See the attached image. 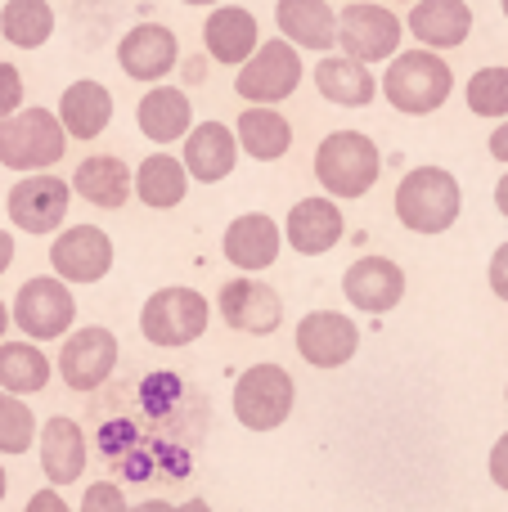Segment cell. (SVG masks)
Listing matches in <instances>:
<instances>
[{
    "mask_svg": "<svg viewBox=\"0 0 508 512\" xmlns=\"http://www.w3.org/2000/svg\"><path fill=\"white\" fill-rule=\"evenodd\" d=\"M495 207H500V216L508 221V171H504V180L495 185Z\"/></svg>",
    "mask_w": 508,
    "mask_h": 512,
    "instance_id": "obj_41",
    "label": "cell"
},
{
    "mask_svg": "<svg viewBox=\"0 0 508 512\" xmlns=\"http://www.w3.org/2000/svg\"><path fill=\"white\" fill-rule=\"evenodd\" d=\"M234 135H239V149L257 162H279L293 149V126H288V117L266 104H248V113H239Z\"/></svg>",
    "mask_w": 508,
    "mask_h": 512,
    "instance_id": "obj_29",
    "label": "cell"
},
{
    "mask_svg": "<svg viewBox=\"0 0 508 512\" xmlns=\"http://www.w3.org/2000/svg\"><path fill=\"white\" fill-rule=\"evenodd\" d=\"M23 95H27L23 72H18L14 63H0V122H5V117H14L18 108H23Z\"/></svg>",
    "mask_w": 508,
    "mask_h": 512,
    "instance_id": "obj_35",
    "label": "cell"
},
{
    "mask_svg": "<svg viewBox=\"0 0 508 512\" xmlns=\"http://www.w3.org/2000/svg\"><path fill=\"white\" fill-rule=\"evenodd\" d=\"M279 248H284V230L270 221L266 212H248L239 221H230L221 239V252L230 265H239L243 274H261L279 261Z\"/></svg>",
    "mask_w": 508,
    "mask_h": 512,
    "instance_id": "obj_19",
    "label": "cell"
},
{
    "mask_svg": "<svg viewBox=\"0 0 508 512\" xmlns=\"http://www.w3.org/2000/svg\"><path fill=\"white\" fill-rule=\"evenodd\" d=\"M59 122L68 140H99L113 122V95L99 81H72L59 95Z\"/></svg>",
    "mask_w": 508,
    "mask_h": 512,
    "instance_id": "obj_26",
    "label": "cell"
},
{
    "mask_svg": "<svg viewBox=\"0 0 508 512\" xmlns=\"http://www.w3.org/2000/svg\"><path fill=\"white\" fill-rule=\"evenodd\" d=\"M311 77H315V90H320L329 104H342V108H365V104H374V95H378V81L369 77V68L347 59V54H324Z\"/></svg>",
    "mask_w": 508,
    "mask_h": 512,
    "instance_id": "obj_27",
    "label": "cell"
},
{
    "mask_svg": "<svg viewBox=\"0 0 508 512\" xmlns=\"http://www.w3.org/2000/svg\"><path fill=\"white\" fill-rule=\"evenodd\" d=\"M5 495H9V477H5V468H0V504H5Z\"/></svg>",
    "mask_w": 508,
    "mask_h": 512,
    "instance_id": "obj_46",
    "label": "cell"
},
{
    "mask_svg": "<svg viewBox=\"0 0 508 512\" xmlns=\"http://www.w3.org/2000/svg\"><path fill=\"white\" fill-rule=\"evenodd\" d=\"M180 5H198V9H216L221 0H180Z\"/></svg>",
    "mask_w": 508,
    "mask_h": 512,
    "instance_id": "obj_45",
    "label": "cell"
},
{
    "mask_svg": "<svg viewBox=\"0 0 508 512\" xmlns=\"http://www.w3.org/2000/svg\"><path fill=\"white\" fill-rule=\"evenodd\" d=\"M54 364L45 360V351L36 342H0V387L14 396H32L45 391Z\"/></svg>",
    "mask_w": 508,
    "mask_h": 512,
    "instance_id": "obj_30",
    "label": "cell"
},
{
    "mask_svg": "<svg viewBox=\"0 0 508 512\" xmlns=\"http://www.w3.org/2000/svg\"><path fill=\"white\" fill-rule=\"evenodd\" d=\"M401 36L405 23L392 14L387 5H369V0H356L338 14V50L356 63H392L401 54Z\"/></svg>",
    "mask_w": 508,
    "mask_h": 512,
    "instance_id": "obj_8",
    "label": "cell"
},
{
    "mask_svg": "<svg viewBox=\"0 0 508 512\" xmlns=\"http://www.w3.org/2000/svg\"><path fill=\"white\" fill-rule=\"evenodd\" d=\"M239 135L225 122H198L194 131L185 135V171L203 185H216L225 180L234 167H239Z\"/></svg>",
    "mask_w": 508,
    "mask_h": 512,
    "instance_id": "obj_20",
    "label": "cell"
},
{
    "mask_svg": "<svg viewBox=\"0 0 508 512\" xmlns=\"http://www.w3.org/2000/svg\"><path fill=\"white\" fill-rule=\"evenodd\" d=\"M216 310H221V319L234 333H252V337H270L284 324V297L270 283L252 279V274H239V279L225 283L221 297H216Z\"/></svg>",
    "mask_w": 508,
    "mask_h": 512,
    "instance_id": "obj_13",
    "label": "cell"
},
{
    "mask_svg": "<svg viewBox=\"0 0 508 512\" xmlns=\"http://www.w3.org/2000/svg\"><path fill=\"white\" fill-rule=\"evenodd\" d=\"M9 265H14V234L0 230V274H5Z\"/></svg>",
    "mask_w": 508,
    "mask_h": 512,
    "instance_id": "obj_40",
    "label": "cell"
},
{
    "mask_svg": "<svg viewBox=\"0 0 508 512\" xmlns=\"http://www.w3.org/2000/svg\"><path fill=\"white\" fill-rule=\"evenodd\" d=\"M468 113L477 117H504L508 113V68L500 63H491V68H477L473 77H468Z\"/></svg>",
    "mask_w": 508,
    "mask_h": 512,
    "instance_id": "obj_33",
    "label": "cell"
},
{
    "mask_svg": "<svg viewBox=\"0 0 508 512\" xmlns=\"http://www.w3.org/2000/svg\"><path fill=\"white\" fill-rule=\"evenodd\" d=\"M203 45L216 63H225V68H243V63L261 50V27H257V18H252V9L216 5L203 23Z\"/></svg>",
    "mask_w": 508,
    "mask_h": 512,
    "instance_id": "obj_18",
    "label": "cell"
},
{
    "mask_svg": "<svg viewBox=\"0 0 508 512\" xmlns=\"http://www.w3.org/2000/svg\"><path fill=\"white\" fill-rule=\"evenodd\" d=\"M68 203H72V180H59L50 171L23 176L9 189V221L23 234H54L68 221Z\"/></svg>",
    "mask_w": 508,
    "mask_h": 512,
    "instance_id": "obj_10",
    "label": "cell"
},
{
    "mask_svg": "<svg viewBox=\"0 0 508 512\" xmlns=\"http://www.w3.org/2000/svg\"><path fill=\"white\" fill-rule=\"evenodd\" d=\"M401 5H414V0H401Z\"/></svg>",
    "mask_w": 508,
    "mask_h": 512,
    "instance_id": "obj_48",
    "label": "cell"
},
{
    "mask_svg": "<svg viewBox=\"0 0 508 512\" xmlns=\"http://www.w3.org/2000/svg\"><path fill=\"white\" fill-rule=\"evenodd\" d=\"M131 512H176V504H167V499H144V504Z\"/></svg>",
    "mask_w": 508,
    "mask_h": 512,
    "instance_id": "obj_42",
    "label": "cell"
},
{
    "mask_svg": "<svg viewBox=\"0 0 508 512\" xmlns=\"http://www.w3.org/2000/svg\"><path fill=\"white\" fill-rule=\"evenodd\" d=\"M189 194V171L180 158H171V153H149V158L135 167V198H140L144 207H153V212H171V207H180Z\"/></svg>",
    "mask_w": 508,
    "mask_h": 512,
    "instance_id": "obj_28",
    "label": "cell"
},
{
    "mask_svg": "<svg viewBox=\"0 0 508 512\" xmlns=\"http://www.w3.org/2000/svg\"><path fill=\"white\" fill-rule=\"evenodd\" d=\"M63 153H68V131L50 108H18L0 122V167L18 176L50 171L54 162H63Z\"/></svg>",
    "mask_w": 508,
    "mask_h": 512,
    "instance_id": "obj_3",
    "label": "cell"
},
{
    "mask_svg": "<svg viewBox=\"0 0 508 512\" xmlns=\"http://www.w3.org/2000/svg\"><path fill=\"white\" fill-rule=\"evenodd\" d=\"M50 265L63 283H99L113 270V239L99 225H72L54 234Z\"/></svg>",
    "mask_w": 508,
    "mask_h": 512,
    "instance_id": "obj_14",
    "label": "cell"
},
{
    "mask_svg": "<svg viewBox=\"0 0 508 512\" xmlns=\"http://www.w3.org/2000/svg\"><path fill=\"white\" fill-rule=\"evenodd\" d=\"M86 436H81V427L72 423V418L54 414L50 423L41 427V472L50 477V486H72V481L86 472Z\"/></svg>",
    "mask_w": 508,
    "mask_h": 512,
    "instance_id": "obj_23",
    "label": "cell"
},
{
    "mask_svg": "<svg viewBox=\"0 0 508 512\" xmlns=\"http://www.w3.org/2000/svg\"><path fill=\"white\" fill-rule=\"evenodd\" d=\"M81 512H131V504H126L122 486L95 481V486H86V495H81Z\"/></svg>",
    "mask_w": 508,
    "mask_h": 512,
    "instance_id": "obj_34",
    "label": "cell"
},
{
    "mask_svg": "<svg viewBox=\"0 0 508 512\" xmlns=\"http://www.w3.org/2000/svg\"><path fill=\"white\" fill-rule=\"evenodd\" d=\"M180 59V41L171 27L162 23H135L131 32L117 41V63L131 81H162L171 77Z\"/></svg>",
    "mask_w": 508,
    "mask_h": 512,
    "instance_id": "obj_16",
    "label": "cell"
},
{
    "mask_svg": "<svg viewBox=\"0 0 508 512\" xmlns=\"http://www.w3.org/2000/svg\"><path fill=\"white\" fill-rule=\"evenodd\" d=\"M455 90V72L450 63L441 59L437 50H401L383 72V95L396 113H410V117H428L437 113L441 104L450 99Z\"/></svg>",
    "mask_w": 508,
    "mask_h": 512,
    "instance_id": "obj_1",
    "label": "cell"
},
{
    "mask_svg": "<svg viewBox=\"0 0 508 512\" xmlns=\"http://www.w3.org/2000/svg\"><path fill=\"white\" fill-rule=\"evenodd\" d=\"M59 378L68 382L72 391H95L113 378L117 369V337L113 328L95 324V328H77L72 337H63L59 346Z\"/></svg>",
    "mask_w": 508,
    "mask_h": 512,
    "instance_id": "obj_11",
    "label": "cell"
},
{
    "mask_svg": "<svg viewBox=\"0 0 508 512\" xmlns=\"http://www.w3.org/2000/svg\"><path fill=\"white\" fill-rule=\"evenodd\" d=\"M23 512H72V508H68V499H63L59 490L50 486V490H36V495L27 499V508H23Z\"/></svg>",
    "mask_w": 508,
    "mask_h": 512,
    "instance_id": "obj_38",
    "label": "cell"
},
{
    "mask_svg": "<svg viewBox=\"0 0 508 512\" xmlns=\"http://www.w3.org/2000/svg\"><path fill=\"white\" fill-rule=\"evenodd\" d=\"M275 23H279V36L293 41L297 50L329 54L338 45V14H333L329 0H279Z\"/></svg>",
    "mask_w": 508,
    "mask_h": 512,
    "instance_id": "obj_22",
    "label": "cell"
},
{
    "mask_svg": "<svg viewBox=\"0 0 508 512\" xmlns=\"http://www.w3.org/2000/svg\"><path fill=\"white\" fill-rule=\"evenodd\" d=\"M504 396H508V387H504Z\"/></svg>",
    "mask_w": 508,
    "mask_h": 512,
    "instance_id": "obj_49",
    "label": "cell"
},
{
    "mask_svg": "<svg viewBox=\"0 0 508 512\" xmlns=\"http://www.w3.org/2000/svg\"><path fill=\"white\" fill-rule=\"evenodd\" d=\"M0 36L9 45H18V50H41L54 36V5L50 0H5Z\"/></svg>",
    "mask_w": 508,
    "mask_h": 512,
    "instance_id": "obj_31",
    "label": "cell"
},
{
    "mask_svg": "<svg viewBox=\"0 0 508 512\" xmlns=\"http://www.w3.org/2000/svg\"><path fill=\"white\" fill-rule=\"evenodd\" d=\"M405 27L414 32V41L423 50H455L473 32V9L464 0H414Z\"/></svg>",
    "mask_w": 508,
    "mask_h": 512,
    "instance_id": "obj_21",
    "label": "cell"
},
{
    "mask_svg": "<svg viewBox=\"0 0 508 512\" xmlns=\"http://www.w3.org/2000/svg\"><path fill=\"white\" fill-rule=\"evenodd\" d=\"M212 324V306L203 292L194 288H158L140 310V333L144 342L162 346V351H180L194 346Z\"/></svg>",
    "mask_w": 508,
    "mask_h": 512,
    "instance_id": "obj_5",
    "label": "cell"
},
{
    "mask_svg": "<svg viewBox=\"0 0 508 512\" xmlns=\"http://www.w3.org/2000/svg\"><path fill=\"white\" fill-rule=\"evenodd\" d=\"M72 189H77V198H86L90 207L117 212V207H126V198L135 194V171L126 167L122 158H113V153H95V158H86L77 167Z\"/></svg>",
    "mask_w": 508,
    "mask_h": 512,
    "instance_id": "obj_25",
    "label": "cell"
},
{
    "mask_svg": "<svg viewBox=\"0 0 508 512\" xmlns=\"http://www.w3.org/2000/svg\"><path fill=\"white\" fill-rule=\"evenodd\" d=\"M9 324H14V310L0 301V342H5V333H9Z\"/></svg>",
    "mask_w": 508,
    "mask_h": 512,
    "instance_id": "obj_43",
    "label": "cell"
},
{
    "mask_svg": "<svg viewBox=\"0 0 508 512\" xmlns=\"http://www.w3.org/2000/svg\"><path fill=\"white\" fill-rule=\"evenodd\" d=\"M176 512H212V508H207V499H189V504H180Z\"/></svg>",
    "mask_w": 508,
    "mask_h": 512,
    "instance_id": "obj_44",
    "label": "cell"
},
{
    "mask_svg": "<svg viewBox=\"0 0 508 512\" xmlns=\"http://www.w3.org/2000/svg\"><path fill=\"white\" fill-rule=\"evenodd\" d=\"M306 68H302V54H297L293 41H261V50L252 54L248 63L239 68L234 77V90H239L243 104H266L275 108L279 99H288L297 86H302Z\"/></svg>",
    "mask_w": 508,
    "mask_h": 512,
    "instance_id": "obj_9",
    "label": "cell"
},
{
    "mask_svg": "<svg viewBox=\"0 0 508 512\" xmlns=\"http://www.w3.org/2000/svg\"><path fill=\"white\" fill-rule=\"evenodd\" d=\"M297 400V382L288 378L284 364H252L234 382V418L248 432H275L288 423Z\"/></svg>",
    "mask_w": 508,
    "mask_h": 512,
    "instance_id": "obj_6",
    "label": "cell"
},
{
    "mask_svg": "<svg viewBox=\"0 0 508 512\" xmlns=\"http://www.w3.org/2000/svg\"><path fill=\"white\" fill-rule=\"evenodd\" d=\"M135 126L144 131V140L153 144H176L194 131V108H189V95L176 86H153L149 95L135 108Z\"/></svg>",
    "mask_w": 508,
    "mask_h": 512,
    "instance_id": "obj_24",
    "label": "cell"
},
{
    "mask_svg": "<svg viewBox=\"0 0 508 512\" xmlns=\"http://www.w3.org/2000/svg\"><path fill=\"white\" fill-rule=\"evenodd\" d=\"M9 310H14L18 333H27L32 342H54L77 319V297H72V283H63L59 274H36L18 288Z\"/></svg>",
    "mask_w": 508,
    "mask_h": 512,
    "instance_id": "obj_7",
    "label": "cell"
},
{
    "mask_svg": "<svg viewBox=\"0 0 508 512\" xmlns=\"http://www.w3.org/2000/svg\"><path fill=\"white\" fill-rule=\"evenodd\" d=\"M500 9H504V18H508V0H500Z\"/></svg>",
    "mask_w": 508,
    "mask_h": 512,
    "instance_id": "obj_47",
    "label": "cell"
},
{
    "mask_svg": "<svg viewBox=\"0 0 508 512\" xmlns=\"http://www.w3.org/2000/svg\"><path fill=\"white\" fill-rule=\"evenodd\" d=\"M360 351V328L342 310H311L297 324V355L311 369H342Z\"/></svg>",
    "mask_w": 508,
    "mask_h": 512,
    "instance_id": "obj_12",
    "label": "cell"
},
{
    "mask_svg": "<svg viewBox=\"0 0 508 512\" xmlns=\"http://www.w3.org/2000/svg\"><path fill=\"white\" fill-rule=\"evenodd\" d=\"M378 171H383V153L360 131H333L315 149V180L329 198H365L378 185Z\"/></svg>",
    "mask_w": 508,
    "mask_h": 512,
    "instance_id": "obj_4",
    "label": "cell"
},
{
    "mask_svg": "<svg viewBox=\"0 0 508 512\" xmlns=\"http://www.w3.org/2000/svg\"><path fill=\"white\" fill-rule=\"evenodd\" d=\"M342 297L360 310V315H387L401 306L405 297V270L392 256H360L342 274Z\"/></svg>",
    "mask_w": 508,
    "mask_h": 512,
    "instance_id": "obj_15",
    "label": "cell"
},
{
    "mask_svg": "<svg viewBox=\"0 0 508 512\" xmlns=\"http://www.w3.org/2000/svg\"><path fill=\"white\" fill-rule=\"evenodd\" d=\"M486 279H491V292L500 301H508V243H500L491 256V270H486Z\"/></svg>",
    "mask_w": 508,
    "mask_h": 512,
    "instance_id": "obj_36",
    "label": "cell"
},
{
    "mask_svg": "<svg viewBox=\"0 0 508 512\" xmlns=\"http://www.w3.org/2000/svg\"><path fill=\"white\" fill-rule=\"evenodd\" d=\"M342 234H347V216L338 212V203H333L329 194H315V198L293 203L288 225H284V239H288V248H293L297 256L333 252L342 243Z\"/></svg>",
    "mask_w": 508,
    "mask_h": 512,
    "instance_id": "obj_17",
    "label": "cell"
},
{
    "mask_svg": "<svg viewBox=\"0 0 508 512\" xmlns=\"http://www.w3.org/2000/svg\"><path fill=\"white\" fill-rule=\"evenodd\" d=\"M464 212V189L446 167H414L396 185V221L410 234H446Z\"/></svg>",
    "mask_w": 508,
    "mask_h": 512,
    "instance_id": "obj_2",
    "label": "cell"
},
{
    "mask_svg": "<svg viewBox=\"0 0 508 512\" xmlns=\"http://www.w3.org/2000/svg\"><path fill=\"white\" fill-rule=\"evenodd\" d=\"M486 468H491V481H495V486H500L504 495H508V432L491 445V459H486Z\"/></svg>",
    "mask_w": 508,
    "mask_h": 512,
    "instance_id": "obj_37",
    "label": "cell"
},
{
    "mask_svg": "<svg viewBox=\"0 0 508 512\" xmlns=\"http://www.w3.org/2000/svg\"><path fill=\"white\" fill-rule=\"evenodd\" d=\"M491 153H495L500 162H508V117L491 131Z\"/></svg>",
    "mask_w": 508,
    "mask_h": 512,
    "instance_id": "obj_39",
    "label": "cell"
},
{
    "mask_svg": "<svg viewBox=\"0 0 508 512\" xmlns=\"http://www.w3.org/2000/svg\"><path fill=\"white\" fill-rule=\"evenodd\" d=\"M36 445V414L27 400L0 387V454H27Z\"/></svg>",
    "mask_w": 508,
    "mask_h": 512,
    "instance_id": "obj_32",
    "label": "cell"
}]
</instances>
